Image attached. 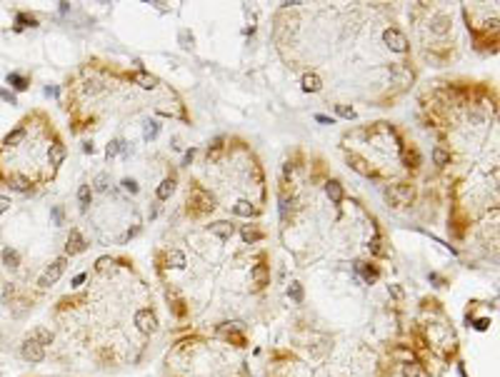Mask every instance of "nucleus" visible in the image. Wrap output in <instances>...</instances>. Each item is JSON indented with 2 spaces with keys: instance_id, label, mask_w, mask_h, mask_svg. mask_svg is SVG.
Returning <instances> with one entry per match:
<instances>
[{
  "instance_id": "1",
  "label": "nucleus",
  "mask_w": 500,
  "mask_h": 377,
  "mask_svg": "<svg viewBox=\"0 0 500 377\" xmlns=\"http://www.w3.org/2000/svg\"><path fill=\"white\" fill-rule=\"evenodd\" d=\"M385 200L393 208H405L413 200V187L410 185H393L390 190H385Z\"/></svg>"
},
{
  "instance_id": "2",
  "label": "nucleus",
  "mask_w": 500,
  "mask_h": 377,
  "mask_svg": "<svg viewBox=\"0 0 500 377\" xmlns=\"http://www.w3.org/2000/svg\"><path fill=\"white\" fill-rule=\"evenodd\" d=\"M65 272V257H58L53 265H48V270L40 275V280H38V285L40 287H50V285H55L58 280H60V275Z\"/></svg>"
},
{
  "instance_id": "3",
  "label": "nucleus",
  "mask_w": 500,
  "mask_h": 377,
  "mask_svg": "<svg viewBox=\"0 0 500 377\" xmlns=\"http://www.w3.org/2000/svg\"><path fill=\"white\" fill-rule=\"evenodd\" d=\"M383 43H385L393 53H408V38H405L400 30H395V28H388V30L383 33Z\"/></svg>"
},
{
  "instance_id": "4",
  "label": "nucleus",
  "mask_w": 500,
  "mask_h": 377,
  "mask_svg": "<svg viewBox=\"0 0 500 377\" xmlns=\"http://www.w3.org/2000/svg\"><path fill=\"white\" fill-rule=\"evenodd\" d=\"M188 203H190V205H195L200 213H208V210H213V208H215V200H213V195H210V193H205L203 187H195V190L188 195Z\"/></svg>"
},
{
  "instance_id": "5",
  "label": "nucleus",
  "mask_w": 500,
  "mask_h": 377,
  "mask_svg": "<svg viewBox=\"0 0 500 377\" xmlns=\"http://www.w3.org/2000/svg\"><path fill=\"white\" fill-rule=\"evenodd\" d=\"M20 352H23V357H25L28 362H43V357H45L43 345H38L35 340H25L23 347H20Z\"/></svg>"
},
{
  "instance_id": "6",
  "label": "nucleus",
  "mask_w": 500,
  "mask_h": 377,
  "mask_svg": "<svg viewBox=\"0 0 500 377\" xmlns=\"http://www.w3.org/2000/svg\"><path fill=\"white\" fill-rule=\"evenodd\" d=\"M135 325H138V330H143V332H153L155 325H158V320H155L153 310H138V315H135Z\"/></svg>"
},
{
  "instance_id": "7",
  "label": "nucleus",
  "mask_w": 500,
  "mask_h": 377,
  "mask_svg": "<svg viewBox=\"0 0 500 377\" xmlns=\"http://www.w3.org/2000/svg\"><path fill=\"white\" fill-rule=\"evenodd\" d=\"M83 250H85V240H83V235H80L78 230H70V235H68V245H65V252L78 255V252H83Z\"/></svg>"
},
{
  "instance_id": "8",
  "label": "nucleus",
  "mask_w": 500,
  "mask_h": 377,
  "mask_svg": "<svg viewBox=\"0 0 500 377\" xmlns=\"http://www.w3.org/2000/svg\"><path fill=\"white\" fill-rule=\"evenodd\" d=\"M133 83L140 85L143 90H153L158 85V78L150 75V73H145V70H138V73H133Z\"/></svg>"
},
{
  "instance_id": "9",
  "label": "nucleus",
  "mask_w": 500,
  "mask_h": 377,
  "mask_svg": "<svg viewBox=\"0 0 500 377\" xmlns=\"http://www.w3.org/2000/svg\"><path fill=\"white\" fill-rule=\"evenodd\" d=\"M65 155H68L65 145H63V142H55V145H53V147L48 150V162H50L53 167H58V165H63Z\"/></svg>"
},
{
  "instance_id": "10",
  "label": "nucleus",
  "mask_w": 500,
  "mask_h": 377,
  "mask_svg": "<svg viewBox=\"0 0 500 377\" xmlns=\"http://www.w3.org/2000/svg\"><path fill=\"white\" fill-rule=\"evenodd\" d=\"M300 85H303V90H305V93H318V90L323 88V83H320V78H318L315 73H308V75H303Z\"/></svg>"
},
{
  "instance_id": "11",
  "label": "nucleus",
  "mask_w": 500,
  "mask_h": 377,
  "mask_svg": "<svg viewBox=\"0 0 500 377\" xmlns=\"http://www.w3.org/2000/svg\"><path fill=\"white\" fill-rule=\"evenodd\" d=\"M325 193H328V198L333 200V203H343V187H340V182H335V180H330L328 185H325Z\"/></svg>"
},
{
  "instance_id": "12",
  "label": "nucleus",
  "mask_w": 500,
  "mask_h": 377,
  "mask_svg": "<svg viewBox=\"0 0 500 377\" xmlns=\"http://www.w3.org/2000/svg\"><path fill=\"white\" fill-rule=\"evenodd\" d=\"M210 233H213V235H218L220 240H228V238L233 235V225H230V223H225V220H223V223H213V225H210Z\"/></svg>"
},
{
  "instance_id": "13",
  "label": "nucleus",
  "mask_w": 500,
  "mask_h": 377,
  "mask_svg": "<svg viewBox=\"0 0 500 377\" xmlns=\"http://www.w3.org/2000/svg\"><path fill=\"white\" fill-rule=\"evenodd\" d=\"M250 277L255 280V285H268V277H270V270H268V265H255L253 267V272H250Z\"/></svg>"
},
{
  "instance_id": "14",
  "label": "nucleus",
  "mask_w": 500,
  "mask_h": 377,
  "mask_svg": "<svg viewBox=\"0 0 500 377\" xmlns=\"http://www.w3.org/2000/svg\"><path fill=\"white\" fill-rule=\"evenodd\" d=\"M173 190H175V180H173V177L163 180L160 187H158V200H168V198L173 195Z\"/></svg>"
},
{
  "instance_id": "15",
  "label": "nucleus",
  "mask_w": 500,
  "mask_h": 377,
  "mask_svg": "<svg viewBox=\"0 0 500 377\" xmlns=\"http://www.w3.org/2000/svg\"><path fill=\"white\" fill-rule=\"evenodd\" d=\"M390 73H393V80H395L398 85H408V83L413 80V73H410L408 68H400V65H395Z\"/></svg>"
},
{
  "instance_id": "16",
  "label": "nucleus",
  "mask_w": 500,
  "mask_h": 377,
  "mask_svg": "<svg viewBox=\"0 0 500 377\" xmlns=\"http://www.w3.org/2000/svg\"><path fill=\"white\" fill-rule=\"evenodd\" d=\"M240 235H243L245 243H258V240H263V230L255 228V225H245V228L240 230Z\"/></svg>"
},
{
  "instance_id": "17",
  "label": "nucleus",
  "mask_w": 500,
  "mask_h": 377,
  "mask_svg": "<svg viewBox=\"0 0 500 377\" xmlns=\"http://www.w3.org/2000/svg\"><path fill=\"white\" fill-rule=\"evenodd\" d=\"M348 162H350V167H353L355 172H360V175H370V167H368V162H365L360 155H348Z\"/></svg>"
},
{
  "instance_id": "18",
  "label": "nucleus",
  "mask_w": 500,
  "mask_h": 377,
  "mask_svg": "<svg viewBox=\"0 0 500 377\" xmlns=\"http://www.w3.org/2000/svg\"><path fill=\"white\" fill-rule=\"evenodd\" d=\"M23 140H25V130H23V127H18V130H13V132H8V135H5L3 145H5V147H13V145H20Z\"/></svg>"
},
{
  "instance_id": "19",
  "label": "nucleus",
  "mask_w": 500,
  "mask_h": 377,
  "mask_svg": "<svg viewBox=\"0 0 500 377\" xmlns=\"http://www.w3.org/2000/svg\"><path fill=\"white\" fill-rule=\"evenodd\" d=\"M430 25H433V30H435L438 35H443V33H448V28H450V18H448V15H435Z\"/></svg>"
},
{
  "instance_id": "20",
  "label": "nucleus",
  "mask_w": 500,
  "mask_h": 377,
  "mask_svg": "<svg viewBox=\"0 0 500 377\" xmlns=\"http://www.w3.org/2000/svg\"><path fill=\"white\" fill-rule=\"evenodd\" d=\"M168 265H173L175 270H183L185 267V255L180 250H170L168 252Z\"/></svg>"
},
{
  "instance_id": "21",
  "label": "nucleus",
  "mask_w": 500,
  "mask_h": 377,
  "mask_svg": "<svg viewBox=\"0 0 500 377\" xmlns=\"http://www.w3.org/2000/svg\"><path fill=\"white\" fill-rule=\"evenodd\" d=\"M33 340H35L38 345H43V347H45V345H50V342H53V332H50V330H45V327H38V330L33 332Z\"/></svg>"
},
{
  "instance_id": "22",
  "label": "nucleus",
  "mask_w": 500,
  "mask_h": 377,
  "mask_svg": "<svg viewBox=\"0 0 500 377\" xmlns=\"http://www.w3.org/2000/svg\"><path fill=\"white\" fill-rule=\"evenodd\" d=\"M233 213L240 215V218H250V215H253V205H250L248 200H238V203L233 205Z\"/></svg>"
},
{
  "instance_id": "23",
  "label": "nucleus",
  "mask_w": 500,
  "mask_h": 377,
  "mask_svg": "<svg viewBox=\"0 0 500 377\" xmlns=\"http://www.w3.org/2000/svg\"><path fill=\"white\" fill-rule=\"evenodd\" d=\"M368 248H370L373 255H380V257H388V255H390V250L383 248V240H380V238H373V240L368 243Z\"/></svg>"
},
{
  "instance_id": "24",
  "label": "nucleus",
  "mask_w": 500,
  "mask_h": 377,
  "mask_svg": "<svg viewBox=\"0 0 500 377\" xmlns=\"http://www.w3.org/2000/svg\"><path fill=\"white\" fill-rule=\"evenodd\" d=\"M158 132H160V125H158L155 120L145 123V127H143V137H145V140H155V137H158Z\"/></svg>"
},
{
  "instance_id": "25",
  "label": "nucleus",
  "mask_w": 500,
  "mask_h": 377,
  "mask_svg": "<svg viewBox=\"0 0 500 377\" xmlns=\"http://www.w3.org/2000/svg\"><path fill=\"white\" fill-rule=\"evenodd\" d=\"M433 162H435V165H440V167H443V165H448V162H450V152H448V150H443V147H435V150H433Z\"/></svg>"
},
{
  "instance_id": "26",
  "label": "nucleus",
  "mask_w": 500,
  "mask_h": 377,
  "mask_svg": "<svg viewBox=\"0 0 500 377\" xmlns=\"http://www.w3.org/2000/svg\"><path fill=\"white\" fill-rule=\"evenodd\" d=\"M403 375H405V377H425L423 370H420V362H405Z\"/></svg>"
},
{
  "instance_id": "27",
  "label": "nucleus",
  "mask_w": 500,
  "mask_h": 377,
  "mask_svg": "<svg viewBox=\"0 0 500 377\" xmlns=\"http://www.w3.org/2000/svg\"><path fill=\"white\" fill-rule=\"evenodd\" d=\"M90 198H93V190H90V185H83L80 190H78V200H80V208L85 210L88 205H90Z\"/></svg>"
},
{
  "instance_id": "28",
  "label": "nucleus",
  "mask_w": 500,
  "mask_h": 377,
  "mask_svg": "<svg viewBox=\"0 0 500 377\" xmlns=\"http://www.w3.org/2000/svg\"><path fill=\"white\" fill-rule=\"evenodd\" d=\"M358 272H363L365 282H375V280H378V270L370 267V265H358Z\"/></svg>"
},
{
  "instance_id": "29",
  "label": "nucleus",
  "mask_w": 500,
  "mask_h": 377,
  "mask_svg": "<svg viewBox=\"0 0 500 377\" xmlns=\"http://www.w3.org/2000/svg\"><path fill=\"white\" fill-rule=\"evenodd\" d=\"M8 83H10L13 88H18V90H25V88H28V80H25L23 75H18V73H10V75H8Z\"/></svg>"
},
{
  "instance_id": "30",
  "label": "nucleus",
  "mask_w": 500,
  "mask_h": 377,
  "mask_svg": "<svg viewBox=\"0 0 500 377\" xmlns=\"http://www.w3.org/2000/svg\"><path fill=\"white\" fill-rule=\"evenodd\" d=\"M288 295L293 297V302H303V285H300V282H290Z\"/></svg>"
},
{
  "instance_id": "31",
  "label": "nucleus",
  "mask_w": 500,
  "mask_h": 377,
  "mask_svg": "<svg viewBox=\"0 0 500 377\" xmlns=\"http://www.w3.org/2000/svg\"><path fill=\"white\" fill-rule=\"evenodd\" d=\"M93 185H95V190H98V193H105V190H108V172H98Z\"/></svg>"
},
{
  "instance_id": "32",
  "label": "nucleus",
  "mask_w": 500,
  "mask_h": 377,
  "mask_svg": "<svg viewBox=\"0 0 500 377\" xmlns=\"http://www.w3.org/2000/svg\"><path fill=\"white\" fill-rule=\"evenodd\" d=\"M3 260H5L8 267H18V262H20V257H18L15 250H5V252H3Z\"/></svg>"
},
{
  "instance_id": "33",
  "label": "nucleus",
  "mask_w": 500,
  "mask_h": 377,
  "mask_svg": "<svg viewBox=\"0 0 500 377\" xmlns=\"http://www.w3.org/2000/svg\"><path fill=\"white\" fill-rule=\"evenodd\" d=\"M120 150H123V142H120V140H113V142H110V145H108V150H105V155H108V157H115V155H118V152H120Z\"/></svg>"
},
{
  "instance_id": "34",
  "label": "nucleus",
  "mask_w": 500,
  "mask_h": 377,
  "mask_svg": "<svg viewBox=\"0 0 500 377\" xmlns=\"http://www.w3.org/2000/svg\"><path fill=\"white\" fill-rule=\"evenodd\" d=\"M123 190H128V193H133V195H135V193H138V182H135V180H130V177H125V180H123Z\"/></svg>"
},
{
  "instance_id": "35",
  "label": "nucleus",
  "mask_w": 500,
  "mask_h": 377,
  "mask_svg": "<svg viewBox=\"0 0 500 377\" xmlns=\"http://www.w3.org/2000/svg\"><path fill=\"white\" fill-rule=\"evenodd\" d=\"M18 23H20L18 28H25V25H30V28H33V25H35V18H30V15L20 13V15H18Z\"/></svg>"
},
{
  "instance_id": "36",
  "label": "nucleus",
  "mask_w": 500,
  "mask_h": 377,
  "mask_svg": "<svg viewBox=\"0 0 500 377\" xmlns=\"http://www.w3.org/2000/svg\"><path fill=\"white\" fill-rule=\"evenodd\" d=\"M335 110H338V115H343V118H348V120H353V118H355V110H353V108H345V105H338Z\"/></svg>"
},
{
  "instance_id": "37",
  "label": "nucleus",
  "mask_w": 500,
  "mask_h": 377,
  "mask_svg": "<svg viewBox=\"0 0 500 377\" xmlns=\"http://www.w3.org/2000/svg\"><path fill=\"white\" fill-rule=\"evenodd\" d=\"M0 100H5V103H10V105H15L18 100H15V95L10 93V90H5V88H0Z\"/></svg>"
},
{
  "instance_id": "38",
  "label": "nucleus",
  "mask_w": 500,
  "mask_h": 377,
  "mask_svg": "<svg viewBox=\"0 0 500 377\" xmlns=\"http://www.w3.org/2000/svg\"><path fill=\"white\" fill-rule=\"evenodd\" d=\"M53 225H63V208H53Z\"/></svg>"
},
{
  "instance_id": "39",
  "label": "nucleus",
  "mask_w": 500,
  "mask_h": 377,
  "mask_svg": "<svg viewBox=\"0 0 500 377\" xmlns=\"http://www.w3.org/2000/svg\"><path fill=\"white\" fill-rule=\"evenodd\" d=\"M8 210H10V200L8 198H0V215L8 213Z\"/></svg>"
},
{
  "instance_id": "40",
  "label": "nucleus",
  "mask_w": 500,
  "mask_h": 377,
  "mask_svg": "<svg viewBox=\"0 0 500 377\" xmlns=\"http://www.w3.org/2000/svg\"><path fill=\"white\" fill-rule=\"evenodd\" d=\"M193 155H195V150L190 147V150H188V152L183 155V165H190V162H193Z\"/></svg>"
},
{
  "instance_id": "41",
  "label": "nucleus",
  "mask_w": 500,
  "mask_h": 377,
  "mask_svg": "<svg viewBox=\"0 0 500 377\" xmlns=\"http://www.w3.org/2000/svg\"><path fill=\"white\" fill-rule=\"evenodd\" d=\"M108 265H113V260H110V257H100V260H98V270H105Z\"/></svg>"
},
{
  "instance_id": "42",
  "label": "nucleus",
  "mask_w": 500,
  "mask_h": 377,
  "mask_svg": "<svg viewBox=\"0 0 500 377\" xmlns=\"http://www.w3.org/2000/svg\"><path fill=\"white\" fill-rule=\"evenodd\" d=\"M315 120H318V123H325V125H333V123H335V120L328 118V115H315Z\"/></svg>"
},
{
  "instance_id": "43",
  "label": "nucleus",
  "mask_w": 500,
  "mask_h": 377,
  "mask_svg": "<svg viewBox=\"0 0 500 377\" xmlns=\"http://www.w3.org/2000/svg\"><path fill=\"white\" fill-rule=\"evenodd\" d=\"M390 295H393V297H403V290H400L398 285H390Z\"/></svg>"
},
{
  "instance_id": "44",
  "label": "nucleus",
  "mask_w": 500,
  "mask_h": 377,
  "mask_svg": "<svg viewBox=\"0 0 500 377\" xmlns=\"http://www.w3.org/2000/svg\"><path fill=\"white\" fill-rule=\"evenodd\" d=\"M45 95H50V98L58 95V88H55V85H45Z\"/></svg>"
},
{
  "instance_id": "45",
  "label": "nucleus",
  "mask_w": 500,
  "mask_h": 377,
  "mask_svg": "<svg viewBox=\"0 0 500 377\" xmlns=\"http://www.w3.org/2000/svg\"><path fill=\"white\" fill-rule=\"evenodd\" d=\"M488 325H490V322H488V320H480V322H478V325H475V327H478V330H485V327H488Z\"/></svg>"
},
{
  "instance_id": "46",
  "label": "nucleus",
  "mask_w": 500,
  "mask_h": 377,
  "mask_svg": "<svg viewBox=\"0 0 500 377\" xmlns=\"http://www.w3.org/2000/svg\"><path fill=\"white\" fill-rule=\"evenodd\" d=\"M83 150H85V152H93L95 147H93V142H85V145H83Z\"/></svg>"
},
{
  "instance_id": "47",
  "label": "nucleus",
  "mask_w": 500,
  "mask_h": 377,
  "mask_svg": "<svg viewBox=\"0 0 500 377\" xmlns=\"http://www.w3.org/2000/svg\"><path fill=\"white\" fill-rule=\"evenodd\" d=\"M83 280H85V275H78V277H75V280H73V285H75V287H78V285H80V282H83Z\"/></svg>"
}]
</instances>
